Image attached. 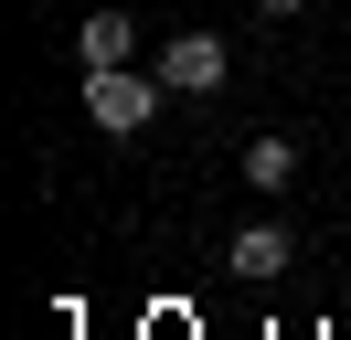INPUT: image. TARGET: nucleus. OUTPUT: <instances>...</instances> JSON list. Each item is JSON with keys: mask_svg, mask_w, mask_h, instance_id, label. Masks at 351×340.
<instances>
[{"mask_svg": "<svg viewBox=\"0 0 351 340\" xmlns=\"http://www.w3.org/2000/svg\"><path fill=\"white\" fill-rule=\"evenodd\" d=\"M160 85H171V96H213V85H223V42H213V32H171Z\"/></svg>", "mask_w": 351, "mask_h": 340, "instance_id": "2", "label": "nucleus"}, {"mask_svg": "<svg viewBox=\"0 0 351 340\" xmlns=\"http://www.w3.org/2000/svg\"><path fill=\"white\" fill-rule=\"evenodd\" d=\"M160 96H171L160 64H149V75H138V64H96V75H86V117L107 127V138H138V127L160 117Z\"/></svg>", "mask_w": 351, "mask_h": 340, "instance_id": "1", "label": "nucleus"}, {"mask_svg": "<svg viewBox=\"0 0 351 340\" xmlns=\"http://www.w3.org/2000/svg\"><path fill=\"white\" fill-rule=\"evenodd\" d=\"M298 181V138H256L245 149V191H287Z\"/></svg>", "mask_w": 351, "mask_h": 340, "instance_id": "5", "label": "nucleus"}, {"mask_svg": "<svg viewBox=\"0 0 351 340\" xmlns=\"http://www.w3.org/2000/svg\"><path fill=\"white\" fill-rule=\"evenodd\" d=\"M75 53H86V75H96V64H138V21H128V11H86Z\"/></svg>", "mask_w": 351, "mask_h": 340, "instance_id": "3", "label": "nucleus"}, {"mask_svg": "<svg viewBox=\"0 0 351 340\" xmlns=\"http://www.w3.org/2000/svg\"><path fill=\"white\" fill-rule=\"evenodd\" d=\"M287 255H298V245H287V223H245V234H234V276H277Z\"/></svg>", "mask_w": 351, "mask_h": 340, "instance_id": "4", "label": "nucleus"}, {"mask_svg": "<svg viewBox=\"0 0 351 340\" xmlns=\"http://www.w3.org/2000/svg\"><path fill=\"white\" fill-rule=\"evenodd\" d=\"M256 11H298V0H256Z\"/></svg>", "mask_w": 351, "mask_h": 340, "instance_id": "6", "label": "nucleus"}]
</instances>
